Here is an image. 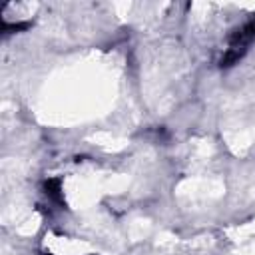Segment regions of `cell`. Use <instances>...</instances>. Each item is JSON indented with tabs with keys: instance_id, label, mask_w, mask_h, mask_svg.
Masks as SVG:
<instances>
[{
	"instance_id": "1",
	"label": "cell",
	"mask_w": 255,
	"mask_h": 255,
	"mask_svg": "<svg viewBox=\"0 0 255 255\" xmlns=\"http://www.w3.org/2000/svg\"><path fill=\"white\" fill-rule=\"evenodd\" d=\"M255 38V18H251L245 26H241L229 40L227 52L221 58V66H231L235 60L241 58V54L245 52V48L251 44V40Z\"/></svg>"
},
{
	"instance_id": "2",
	"label": "cell",
	"mask_w": 255,
	"mask_h": 255,
	"mask_svg": "<svg viewBox=\"0 0 255 255\" xmlns=\"http://www.w3.org/2000/svg\"><path fill=\"white\" fill-rule=\"evenodd\" d=\"M46 193L54 199H60V181L58 179H48L46 181Z\"/></svg>"
}]
</instances>
